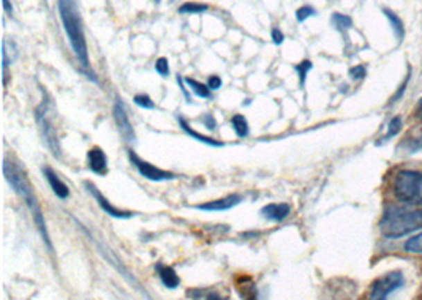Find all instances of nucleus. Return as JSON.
Segmentation results:
<instances>
[{"mask_svg": "<svg viewBox=\"0 0 422 300\" xmlns=\"http://www.w3.org/2000/svg\"><path fill=\"white\" fill-rule=\"evenodd\" d=\"M58 7H59L62 26H64L67 37H69L73 54H75V58L78 59V62H80L82 71L86 73L87 76L91 75L92 81L97 82V78H95V75L91 71L86 35H84V26H82L80 10H78L76 0H58Z\"/></svg>", "mask_w": 422, "mask_h": 300, "instance_id": "f257e3e1", "label": "nucleus"}, {"mask_svg": "<svg viewBox=\"0 0 422 300\" xmlns=\"http://www.w3.org/2000/svg\"><path fill=\"white\" fill-rule=\"evenodd\" d=\"M422 229V209L408 204H389L380 220V233L386 239H398Z\"/></svg>", "mask_w": 422, "mask_h": 300, "instance_id": "f03ea898", "label": "nucleus"}, {"mask_svg": "<svg viewBox=\"0 0 422 300\" xmlns=\"http://www.w3.org/2000/svg\"><path fill=\"white\" fill-rule=\"evenodd\" d=\"M3 174H5V177H7L8 184L11 185V188H13L16 193L22 197V201L26 202L27 209H29V212L33 217V222H35L38 233H40L42 239L44 242V245L48 247L49 252H53V245H51L46 222H44L40 202H38L35 193H33V188L30 186L29 180H27V175L22 173L13 161H10L8 158H5V161H3Z\"/></svg>", "mask_w": 422, "mask_h": 300, "instance_id": "7ed1b4c3", "label": "nucleus"}, {"mask_svg": "<svg viewBox=\"0 0 422 300\" xmlns=\"http://www.w3.org/2000/svg\"><path fill=\"white\" fill-rule=\"evenodd\" d=\"M387 188L394 200L408 206H422V169L397 168L394 169Z\"/></svg>", "mask_w": 422, "mask_h": 300, "instance_id": "20e7f679", "label": "nucleus"}, {"mask_svg": "<svg viewBox=\"0 0 422 300\" xmlns=\"http://www.w3.org/2000/svg\"><path fill=\"white\" fill-rule=\"evenodd\" d=\"M405 285V276L401 270H392L389 274L376 279L369 290V297L372 300L387 299L392 292L401 290Z\"/></svg>", "mask_w": 422, "mask_h": 300, "instance_id": "39448f33", "label": "nucleus"}, {"mask_svg": "<svg viewBox=\"0 0 422 300\" xmlns=\"http://www.w3.org/2000/svg\"><path fill=\"white\" fill-rule=\"evenodd\" d=\"M48 101L44 100L43 103L37 107L35 111V118L38 123V128H40V134L42 138L44 139V143L53 152L55 158H60V144L58 141V134H55V130L53 127V123L48 118Z\"/></svg>", "mask_w": 422, "mask_h": 300, "instance_id": "423d86ee", "label": "nucleus"}, {"mask_svg": "<svg viewBox=\"0 0 422 300\" xmlns=\"http://www.w3.org/2000/svg\"><path fill=\"white\" fill-rule=\"evenodd\" d=\"M128 158H130V163L134 166V169H137L144 179L150 180V182H163V180L176 179V174L174 173L165 171V169L150 165V163L144 161L143 158H139L133 150H128Z\"/></svg>", "mask_w": 422, "mask_h": 300, "instance_id": "0eeeda50", "label": "nucleus"}, {"mask_svg": "<svg viewBox=\"0 0 422 300\" xmlns=\"http://www.w3.org/2000/svg\"><path fill=\"white\" fill-rule=\"evenodd\" d=\"M112 117H114V122L119 132L122 134V138L127 141V143H134L137 141V133H134L133 125L130 122V118L127 116L125 107L121 98H116L114 106H112Z\"/></svg>", "mask_w": 422, "mask_h": 300, "instance_id": "6e6552de", "label": "nucleus"}, {"mask_svg": "<svg viewBox=\"0 0 422 300\" xmlns=\"http://www.w3.org/2000/svg\"><path fill=\"white\" fill-rule=\"evenodd\" d=\"M84 188L87 190V193H91L95 197V201L98 202L101 211H105L106 213L109 215V217H112V218H132V217H134V213L130 212V211H122V209L114 207V204H111L108 200H106L105 195H101V191L92 182H84Z\"/></svg>", "mask_w": 422, "mask_h": 300, "instance_id": "1a4fd4ad", "label": "nucleus"}, {"mask_svg": "<svg viewBox=\"0 0 422 300\" xmlns=\"http://www.w3.org/2000/svg\"><path fill=\"white\" fill-rule=\"evenodd\" d=\"M244 201V197L238 193H233L229 196H225L222 200L217 201H211L206 204H198V206H195V209H198V211H206V212H223L228 211V209H233Z\"/></svg>", "mask_w": 422, "mask_h": 300, "instance_id": "9d476101", "label": "nucleus"}, {"mask_svg": "<svg viewBox=\"0 0 422 300\" xmlns=\"http://www.w3.org/2000/svg\"><path fill=\"white\" fill-rule=\"evenodd\" d=\"M43 174H44V177H46V182L49 184L51 190L54 191V195L58 196L59 200H67V197L70 196V188L67 186L64 180H60V177L55 174L53 168H49V166L43 168Z\"/></svg>", "mask_w": 422, "mask_h": 300, "instance_id": "9b49d317", "label": "nucleus"}, {"mask_svg": "<svg viewBox=\"0 0 422 300\" xmlns=\"http://www.w3.org/2000/svg\"><path fill=\"white\" fill-rule=\"evenodd\" d=\"M87 163L91 171L95 174L105 175L108 173V158H106L105 152L100 147H94L87 152Z\"/></svg>", "mask_w": 422, "mask_h": 300, "instance_id": "f8f14e48", "label": "nucleus"}, {"mask_svg": "<svg viewBox=\"0 0 422 300\" xmlns=\"http://www.w3.org/2000/svg\"><path fill=\"white\" fill-rule=\"evenodd\" d=\"M291 212V206L286 202L281 204H267V206H264L260 213L263 215L264 218L271 220V222H283V220L288 217Z\"/></svg>", "mask_w": 422, "mask_h": 300, "instance_id": "ddd939ff", "label": "nucleus"}, {"mask_svg": "<svg viewBox=\"0 0 422 300\" xmlns=\"http://www.w3.org/2000/svg\"><path fill=\"white\" fill-rule=\"evenodd\" d=\"M177 122H179V125H181V128L184 130V132L187 133L190 136V138H193L195 141H200V143L207 144V145H211V147H223L225 145L222 143V141H217V139H213V138H209V136H204V134H201V133L196 132V130H193V128L190 127V123L187 121H185L184 117L177 116Z\"/></svg>", "mask_w": 422, "mask_h": 300, "instance_id": "4468645a", "label": "nucleus"}, {"mask_svg": "<svg viewBox=\"0 0 422 300\" xmlns=\"http://www.w3.org/2000/svg\"><path fill=\"white\" fill-rule=\"evenodd\" d=\"M155 270H157V274H159L161 283L168 288V290H176V288L181 285V280H179L176 270H174L173 267H168V265H163V264H157Z\"/></svg>", "mask_w": 422, "mask_h": 300, "instance_id": "2eb2a0df", "label": "nucleus"}, {"mask_svg": "<svg viewBox=\"0 0 422 300\" xmlns=\"http://www.w3.org/2000/svg\"><path fill=\"white\" fill-rule=\"evenodd\" d=\"M383 15H385L386 19L389 21L394 35H396V38L398 39V43H402V39L405 37V24L401 19V16H398L397 13H394L391 8H383Z\"/></svg>", "mask_w": 422, "mask_h": 300, "instance_id": "dca6fc26", "label": "nucleus"}, {"mask_svg": "<svg viewBox=\"0 0 422 300\" xmlns=\"http://www.w3.org/2000/svg\"><path fill=\"white\" fill-rule=\"evenodd\" d=\"M401 147H403L408 154H416V152H422V130L413 132L408 134L407 138H403Z\"/></svg>", "mask_w": 422, "mask_h": 300, "instance_id": "f3484780", "label": "nucleus"}, {"mask_svg": "<svg viewBox=\"0 0 422 300\" xmlns=\"http://www.w3.org/2000/svg\"><path fill=\"white\" fill-rule=\"evenodd\" d=\"M185 84H187V86L191 90H193V94L196 95V97L204 98V100L212 98V90L209 89L207 84H202L200 81H196V79H193V78H185Z\"/></svg>", "mask_w": 422, "mask_h": 300, "instance_id": "a211bd4d", "label": "nucleus"}, {"mask_svg": "<svg viewBox=\"0 0 422 300\" xmlns=\"http://www.w3.org/2000/svg\"><path fill=\"white\" fill-rule=\"evenodd\" d=\"M331 22L332 26L335 27L337 30L345 33L346 30H350L353 27V19L350 18V16L346 15H342V13H334L331 16Z\"/></svg>", "mask_w": 422, "mask_h": 300, "instance_id": "6ab92c4d", "label": "nucleus"}, {"mask_svg": "<svg viewBox=\"0 0 422 300\" xmlns=\"http://www.w3.org/2000/svg\"><path fill=\"white\" fill-rule=\"evenodd\" d=\"M231 125L234 128L236 134L239 136V138H247L250 133V128H249V122H247V118L244 116L240 114H236L231 117Z\"/></svg>", "mask_w": 422, "mask_h": 300, "instance_id": "aec40b11", "label": "nucleus"}, {"mask_svg": "<svg viewBox=\"0 0 422 300\" xmlns=\"http://www.w3.org/2000/svg\"><path fill=\"white\" fill-rule=\"evenodd\" d=\"M209 10V5L200 3V2H185L179 7V13L181 15H201Z\"/></svg>", "mask_w": 422, "mask_h": 300, "instance_id": "412c9836", "label": "nucleus"}, {"mask_svg": "<svg viewBox=\"0 0 422 300\" xmlns=\"http://www.w3.org/2000/svg\"><path fill=\"white\" fill-rule=\"evenodd\" d=\"M403 250L410 254H422V233L416 234L405 242Z\"/></svg>", "mask_w": 422, "mask_h": 300, "instance_id": "4be33fe9", "label": "nucleus"}, {"mask_svg": "<svg viewBox=\"0 0 422 300\" xmlns=\"http://www.w3.org/2000/svg\"><path fill=\"white\" fill-rule=\"evenodd\" d=\"M313 68V64L310 60H302L301 64L294 65V70L297 71V75H299V86L304 87L306 86V79H307V73L310 71Z\"/></svg>", "mask_w": 422, "mask_h": 300, "instance_id": "5701e85b", "label": "nucleus"}, {"mask_svg": "<svg viewBox=\"0 0 422 300\" xmlns=\"http://www.w3.org/2000/svg\"><path fill=\"white\" fill-rule=\"evenodd\" d=\"M401 128H402V118H401V117H394L392 121L389 122V125H387V133H386V136L381 139L383 143H386L387 139L394 138V136H396L398 132H401Z\"/></svg>", "mask_w": 422, "mask_h": 300, "instance_id": "b1692460", "label": "nucleus"}, {"mask_svg": "<svg viewBox=\"0 0 422 300\" xmlns=\"http://www.w3.org/2000/svg\"><path fill=\"white\" fill-rule=\"evenodd\" d=\"M315 15H318V11L315 10L312 5H304V7H301L296 11V19H297V22H304L308 18H312V16H315Z\"/></svg>", "mask_w": 422, "mask_h": 300, "instance_id": "393cba45", "label": "nucleus"}, {"mask_svg": "<svg viewBox=\"0 0 422 300\" xmlns=\"http://www.w3.org/2000/svg\"><path fill=\"white\" fill-rule=\"evenodd\" d=\"M133 103L139 107H144V109H155V103L150 100L149 95H146V94L134 95Z\"/></svg>", "mask_w": 422, "mask_h": 300, "instance_id": "a878e982", "label": "nucleus"}, {"mask_svg": "<svg viewBox=\"0 0 422 300\" xmlns=\"http://www.w3.org/2000/svg\"><path fill=\"white\" fill-rule=\"evenodd\" d=\"M238 290H239V296L245 297V292H252L253 297H256V290H255V285H253V280H238Z\"/></svg>", "mask_w": 422, "mask_h": 300, "instance_id": "bb28decb", "label": "nucleus"}, {"mask_svg": "<svg viewBox=\"0 0 422 300\" xmlns=\"http://www.w3.org/2000/svg\"><path fill=\"white\" fill-rule=\"evenodd\" d=\"M155 70L163 78L170 76V62H168L166 58H160L155 62Z\"/></svg>", "mask_w": 422, "mask_h": 300, "instance_id": "cd10ccee", "label": "nucleus"}, {"mask_svg": "<svg viewBox=\"0 0 422 300\" xmlns=\"http://www.w3.org/2000/svg\"><path fill=\"white\" fill-rule=\"evenodd\" d=\"M187 297H191V299H222L218 294L216 292H209V291H198V290H188L187 291Z\"/></svg>", "mask_w": 422, "mask_h": 300, "instance_id": "c85d7f7f", "label": "nucleus"}, {"mask_svg": "<svg viewBox=\"0 0 422 300\" xmlns=\"http://www.w3.org/2000/svg\"><path fill=\"white\" fill-rule=\"evenodd\" d=\"M200 121H201L202 125H204L207 130H209V132H216L217 127H218L216 117H213L212 114H204V116H202L200 118Z\"/></svg>", "mask_w": 422, "mask_h": 300, "instance_id": "c756f323", "label": "nucleus"}, {"mask_svg": "<svg viewBox=\"0 0 422 300\" xmlns=\"http://www.w3.org/2000/svg\"><path fill=\"white\" fill-rule=\"evenodd\" d=\"M365 75H367V70H365L364 65L353 67L351 70H350V76L353 79H362V78H365Z\"/></svg>", "mask_w": 422, "mask_h": 300, "instance_id": "7c9ffc66", "label": "nucleus"}, {"mask_svg": "<svg viewBox=\"0 0 422 300\" xmlns=\"http://www.w3.org/2000/svg\"><path fill=\"white\" fill-rule=\"evenodd\" d=\"M271 37H272V42L275 43V44H281L285 42V35H283V32H281L279 27H274L272 29V32H271Z\"/></svg>", "mask_w": 422, "mask_h": 300, "instance_id": "2f4dec72", "label": "nucleus"}, {"mask_svg": "<svg viewBox=\"0 0 422 300\" xmlns=\"http://www.w3.org/2000/svg\"><path fill=\"white\" fill-rule=\"evenodd\" d=\"M207 86H209V89L212 90V92H213V90H218V89L222 87V79L218 78V76H216V75L209 76V79H207Z\"/></svg>", "mask_w": 422, "mask_h": 300, "instance_id": "473e14b6", "label": "nucleus"}, {"mask_svg": "<svg viewBox=\"0 0 422 300\" xmlns=\"http://www.w3.org/2000/svg\"><path fill=\"white\" fill-rule=\"evenodd\" d=\"M408 82H410V73H408V76L405 78V81H403V84L401 86V89H398V92L396 95H394V98L391 100V103H394V101H397L398 98L402 97V95L405 94V89H407V86H408Z\"/></svg>", "mask_w": 422, "mask_h": 300, "instance_id": "72a5a7b5", "label": "nucleus"}, {"mask_svg": "<svg viewBox=\"0 0 422 300\" xmlns=\"http://www.w3.org/2000/svg\"><path fill=\"white\" fill-rule=\"evenodd\" d=\"M184 81H185V79H182V76L177 75V84H179V86H181V90H182L185 100H187V103H193V101H191V98H190L188 92H187V89H185V86H184Z\"/></svg>", "mask_w": 422, "mask_h": 300, "instance_id": "f704fd0d", "label": "nucleus"}, {"mask_svg": "<svg viewBox=\"0 0 422 300\" xmlns=\"http://www.w3.org/2000/svg\"><path fill=\"white\" fill-rule=\"evenodd\" d=\"M413 117L418 118V121L422 122V98L418 100V103H416V107L413 111Z\"/></svg>", "mask_w": 422, "mask_h": 300, "instance_id": "c9c22d12", "label": "nucleus"}, {"mask_svg": "<svg viewBox=\"0 0 422 300\" xmlns=\"http://www.w3.org/2000/svg\"><path fill=\"white\" fill-rule=\"evenodd\" d=\"M2 5H3V10H5V11H7V13H8V15H11V13H13V7H11V2H10V0H3V2H2Z\"/></svg>", "mask_w": 422, "mask_h": 300, "instance_id": "e433bc0d", "label": "nucleus"}, {"mask_svg": "<svg viewBox=\"0 0 422 300\" xmlns=\"http://www.w3.org/2000/svg\"><path fill=\"white\" fill-rule=\"evenodd\" d=\"M160 2H161V0H155V3H160Z\"/></svg>", "mask_w": 422, "mask_h": 300, "instance_id": "4c0bfd02", "label": "nucleus"}]
</instances>
